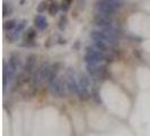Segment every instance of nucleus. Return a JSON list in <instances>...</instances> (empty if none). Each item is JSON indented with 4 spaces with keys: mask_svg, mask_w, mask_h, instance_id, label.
Segmentation results:
<instances>
[{
    "mask_svg": "<svg viewBox=\"0 0 150 136\" xmlns=\"http://www.w3.org/2000/svg\"><path fill=\"white\" fill-rule=\"evenodd\" d=\"M8 66L15 72H17V69L21 67V59H19V56L17 53L10 54L9 60H8Z\"/></svg>",
    "mask_w": 150,
    "mask_h": 136,
    "instance_id": "nucleus-10",
    "label": "nucleus"
},
{
    "mask_svg": "<svg viewBox=\"0 0 150 136\" xmlns=\"http://www.w3.org/2000/svg\"><path fill=\"white\" fill-rule=\"evenodd\" d=\"M88 76L89 75H86V74L81 73L79 75V78H78V95L83 100L89 98L90 81Z\"/></svg>",
    "mask_w": 150,
    "mask_h": 136,
    "instance_id": "nucleus-4",
    "label": "nucleus"
},
{
    "mask_svg": "<svg viewBox=\"0 0 150 136\" xmlns=\"http://www.w3.org/2000/svg\"><path fill=\"white\" fill-rule=\"evenodd\" d=\"M94 24L100 27V29H105V27H110L112 26V18L110 16L102 15V14H95L94 16Z\"/></svg>",
    "mask_w": 150,
    "mask_h": 136,
    "instance_id": "nucleus-7",
    "label": "nucleus"
},
{
    "mask_svg": "<svg viewBox=\"0 0 150 136\" xmlns=\"http://www.w3.org/2000/svg\"><path fill=\"white\" fill-rule=\"evenodd\" d=\"M50 91H51V94L55 98L64 97V83H63V81L59 77H57L52 83L50 84Z\"/></svg>",
    "mask_w": 150,
    "mask_h": 136,
    "instance_id": "nucleus-5",
    "label": "nucleus"
},
{
    "mask_svg": "<svg viewBox=\"0 0 150 136\" xmlns=\"http://www.w3.org/2000/svg\"><path fill=\"white\" fill-rule=\"evenodd\" d=\"M11 8L8 7L7 4H4V6H2V14H4V16H8L11 14Z\"/></svg>",
    "mask_w": 150,
    "mask_h": 136,
    "instance_id": "nucleus-16",
    "label": "nucleus"
},
{
    "mask_svg": "<svg viewBox=\"0 0 150 136\" xmlns=\"http://www.w3.org/2000/svg\"><path fill=\"white\" fill-rule=\"evenodd\" d=\"M120 7V0H98L95 5V11L97 14L112 17Z\"/></svg>",
    "mask_w": 150,
    "mask_h": 136,
    "instance_id": "nucleus-1",
    "label": "nucleus"
},
{
    "mask_svg": "<svg viewBox=\"0 0 150 136\" xmlns=\"http://www.w3.org/2000/svg\"><path fill=\"white\" fill-rule=\"evenodd\" d=\"M87 74L91 77H99L105 73V66L102 64H87Z\"/></svg>",
    "mask_w": 150,
    "mask_h": 136,
    "instance_id": "nucleus-6",
    "label": "nucleus"
},
{
    "mask_svg": "<svg viewBox=\"0 0 150 136\" xmlns=\"http://www.w3.org/2000/svg\"><path fill=\"white\" fill-rule=\"evenodd\" d=\"M104 60H106V53L99 50L98 48L94 47H88L86 49L85 53V61L87 64H102Z\"/></svg>",
    "mask_w": 150,
    "mask_h": 136,
    "instance_id": "nucleus-2",
    "label": "nucleus"
},
{
    "mask_svg": "<svg viewBox=\"0 0 150 136\" xmlns=\"http://www.w3.org/2000/svg\"><path fill=\"white\" fill-rule=\"evenodd\" d=\"M46 8H47L46 2H45V1H41L38 6V13H43V11H45V9H46Z\"/></svg>",
    "mask_w": 150,
    "mask_h": 136,
    "instance_id": "nucleus-17",
    "label": "nucleus"
},
{
    "mask_svg": "<svg viewBox=\"0 0 150 136\" xmlns=\"http://www.w3.org/2000/svg\"><path fill=\"white\" fill-rule=\"evenodd\" d=\"M69 7H70V5H68L67 2H64V1H62V4H61L60 8L63 10V11H68V9H69Z\"/></svg>",
    "mask_w": 150,
    "mask_h": 136,
    "instance_id": "nucleus-18",
    "label": "nucleus"
},
{
    "mask_svg": "<svg viewBox=\"0 0 150 136\" xmlns=\"http://www.w3.org/2000/svg\"><path fill=\"white\" fill-rule=\"evenodd\" d=\"M36 37V32L35 30L33 29V27H30L28 30L26 31V33H25V35H24V40L26 41V42H30V41H33L34 38Z\"/></svg>",
    "mask_w": 150,
    "mask_h": 136,
    "instance_id": "nucleus-12",
    "label": "nucleus"
},
{
    "mask_svg": "<svg viewBox=\"0 0 150 136\" xmlns=\"http://www.w3.org/2000/svg\"><path fill=\"white\" fill-rule=\"evenodd\" d=\"M26 23H27V21H26V19H22L21 22L18 23L17 25H16L15 29L13 30V31H14L13 33H14L15 35H17V37H18V35H19V33H21V32H22V31L24 30V27L26 26Z\"/></svg>",
    "mask_w": 150,
    "mask_h": 136,
    "instance_id": "nucleus-13",
    "label": "nucleus"
},
{
    "mask_svg": "<svg viewBox=\"0 0 150 136\" xmlns=\"http://www.w3.org/2000/svg\"><path fill=\"white\" fill-rule=\"evenodd\" d=\"M66 86H67L69 93L71 94H78V81L75 78L74 75H68L67 76V82H66Z\"/></svg>",
    "mask_w": 150,
    "mask_h": 136,
    "instance_id": "nucleus-8",
    "label": "nucleus"
},
{
    "mask_svg": "<svg viewBox=\"0 0 150 136\" xmlns=\"http://www.w3.org/2000/svg\"><path fill=\"white\" fill-rule=\"evenodd\" d=\"M35 64H36V56L35 54H30L27 57L26 62H25V66H24V72L25 73H32L35 68Z\"/></svg>",
    "mask_w": 150,
    "mask_h": 136,
    "instance_id": "nucleus-9",
    "label": "nucleus"
},
{
    "mask_svg": "<svg viewBox=\"0 0 150 136\" xmlns=\"http://www.w3.org/2000/svg\"><path fill=\"white\" fill-rule=\"evenodd\" d=\"M59 9H60V6L58 5V4H55V2H52L50 6H49V13H50V15H57L58 13H59Z\"/></svg>",
    "mask_w": 150,
    "mask_h": 136,
    "instance_id": "nucleus-15",
    "label": "nucleus"
},
{
    "mask_svg": "<svg viewBox=\"0 0 150 136\" xmlns=\"http://www.w3.org/2000/svg\"><path fill=\"white\" fill-rule=\"evenodd\" d=\"M90 38L94 42H103L113 48L117 44V38H114L104 30H95L90 33Z\"/></svg>",
    "mask_w": 150,
    "mask_h": 136,
    "instance_id": "nucleus-3",
    "label": "nucleus"
},
{
    "mask_svg": "<svg viewBox=\"0 0 150 136\" xmlns=\"http://www.w3.org/2000/svg\"><path fill=\"white\" fill-rule=\"evenodd\" d=\"M64 2H67L68 5H71V2H72V0H63Z\"/></svg>",
    "mask_w": 150,
    "mask_h": 136,
    "instance_id": "nucleus-19",
    "label": "nucleus"
},
{
    "mask_svg": "<svg viewBox=\"0 0 150 136\" xmlns=\"http://www.w3.org/2000/svg\"><path fill=\"white\" fill-rule=\"evenodd\" d=\"M16 25H17V23H16L15 19H9V21H6V22L4 23V30L5 31L14 30V29L16 27Z\"/></svg>",
    "mask_w": 150,
    "mask_h": 136,
    "instance_id": "nucleus-14",
    "label": "nucleus"
},
{
    "mask_svg": "<svg viewBox=\"0 0 150 136\" xmlns=\"http://www.w3.org/2000/svg\"><path fill=\"white\" fill-rule=\"evenodd\" d=\"M34 23H35V26L38 27V30H45L49 24H47V19L45 18L44 16L42 15H38L34 19Z\"/></svg>",
    "mask_w": 150,
    "mask_h": 136,
    "instance_id": "nucleus-11",
    "label": "nucleus"
}]
</instances>
